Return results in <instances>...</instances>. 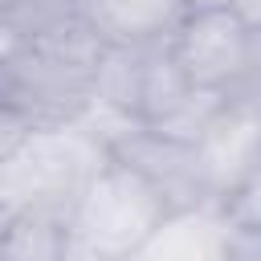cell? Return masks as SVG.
Here are the masks:
<instances>
[{
    "label": "cell",
    "instance_id": "cell-12",
    "mask_svg": "<svg viewBox=\"0 0 261 261\" xmlns=\"http://www.w3.org/2000/svg\"><path fill=\"white\" fill-rule=\"evenodd\" d=\"M224 212H228V220H241V224H261V171L237 192V196H228V204H224Z\"/></svg>",
    "mask_w": 261,
    "mask_h": 261
},
{
    "label": "cell",
    "instance_id": "cell-4",
    "mask_svg": "<svg viewBox=\"0 0 261 261\" xmlns=\"http://www.w3.org/2000/svg\"><path fill=\"white\" fill-rule=\"evenodd\" d=\"M94 90L102 110L139 126H163L192 102L196 82L179 65L175 45L167 37L147 45H106L98 57Z\"/></svg>",
    "mask_w": 261,
    "mask_h": 261
},
{
    "label": "cell",
    "instance_id": "cell-9",
    "mask_svg": "<svg viewBox=\"0 0 261 261\" xmlns=\"http://www.w3.org/2000/svg\"><path fill=\"white\" fill-rule=\"evenodd\" d=\"M0 261H69V220L20 208L0 232Z\"/></svg>",
    "mask_w": 261,
    "mask_h": 261
},
{
    "label": "cell",
    "instance_id": "cell-6",
    "mask_svg": "<svg viewBox=\"0 0 261 261\" xmlns=\"http://www.w3.org/2000/svg\"><path fill=\"white\" fill-rule=\"evenodd\" d=\"M192 143L200 151L204 175H208L220 208L228 204V196H237L261 171V114H253L245 106L224 102Z\"/></svg>",
    "mask_w": 261,
    "mask_h": 261
},
{
    "label": "cell",
    "instance_id": "cell-3",
    "mask_svg": "<svg viewBox=\"0 0 261 261\" xmlns=\"http://www.w3.org/2000/svg\"><path fill=\"white\" fill-rule=\"evenodd\" d=\"M110 159L106 143L86 126H61V130H37L4 167H0V200L8 212L41 208L53 216L73 212L86 184L98 175V167Z\"/></svg>",
    "mask_w": 261,
    "mask_h": 261
},
{
    "label": "cell",
    "instance_id": "cell-8",
    "mask_svg": "<svg viewBox=\"0 0 261 261\" xmlns=\"http://www.w3.org/2000/svg\"><path fill=\"white\" fill-rule=\"evenodd\" d=\"M228 224L232 220L220 204L171 212L167 224L151 237V245L139 253V261H224Z\"/></svg>",
    "mask_w": 261,
    "mask_h": 261
},
{
    "label": "cell",
    "instance_id": "cell-1",
    "mask_svg": "<svg viewBox=\"0 0 261 261\" xmlns=\"http://www.w3.org/2000/svg\"><path fill=\"white\" fill-rule=\"evenodd\" d=\"M106 41L90 20H77L45 41H12L0 53V102L33 130H61L82 122L94 102L98 57Z\"/></svg>",
    "mask_w": 261,
    "mask_h": 261
},
{
    "label": "cell",
    "instance_id": "cell-2",
    "mask_svg": "<svg viewBox=\"0 0 261 261\" xmlns=\"http://www.w3.org/2000/svg\"><path fill=\"white\" fill-rule=\"evenodd\" d=\"M175 208L122 159H106L69 212V261H139Z\"/></svg>",
    "mask_w": 261,
    "mask_h": 261
},
{
    "label": "cell",
    "instance_id": "cell-5",
    "mask_svg": "<svg viewBox=\"0 0 261 261\" xmlns=\"http://www.w3.org/2000/svg\"><path fill=\"white\" fill-rule=\"evenodd\" d=\"M261 29H253L237 8H196L175 29L171 45L196 90H212L228 102L237 82L245 77Z\"/></svg>",
    "mask_w": 261,
    "mask_h": 261
},
{
    "label": "cell",
    "instance_id": "cell-13",
    "mask_svg": "<svg viewBox=\"0 0 261 261\" xmlns=\"http://www.w3.org/2000/svg\"><path fill=\"white\" fill-rule=\"evenodd\" d=\"M232 8H237L253 29H261V0H232Z\"/></svg>",
    "mask_w": 261,
    "mask_h": 261
},
{
    "label": "cell",
    "instance_id": "cell-7",
    "mask_svg": "<svg viewBox=\"0 0 261 261\" xmlns=\"http://www.w3.org/2000/svg\"><path fill=\"white\" fill-rule=\"evenodd\" d=\"M86 20L106 45L167 41L188 20V0H82Z\"/></svg>",
    "mask_w": 261,
    "mask_h": 261
},
{
    "label": "cell",
    "instance_id": "cell-11",
    "mask_svg": "<svg viewBox=\"0 0 261 261\" xmlns=\"http://www.w3.org/2000/svg\"><path fill=\"white\" fill-rule=\"evenodd\" d=\"M33 135H37V130H33L16 110H8V106L0 102V167H4V163H8V159H12Z\"/></svg>",
    "mask_w": 261,
    "mask_h": 261
},
{
    "label": "cell",
    "instance_id": "cell-14",
    "mask_svg": "<svg viewBox=\"0 0 261 261\" xmlns=\"http://www.w3.org/2000/svg\"><path fill=\"white\" fill-rule=\"evenodd\" d=\"M188 8H232V0H188Z\"/></svg>",
    "mask_w": 261,
    "mask_h": 261
},
{
    "label": "cell",
    "instance_id": "cell-10",
    "mask_svg": "<svg viewBox=\"0 0 261 261\" xmlns=\"http://www.w3.org/2000/svg\"><path fill=\"white\" fill-rule=\"evenodd\" d=\"M224 261H261V224H228L224 237Z\"/></svg>",
    "mask_w": 261,
    "mask_h": 261
},
{
    "label": "cell",
    "instance_id": "cell-15",
    "mask_svg": "<svg viewBox=\"0 0 261 261\" xmlns=\"http://www.w3.org/2000/svg\"><path fill=\"white\" fill-rule=\"evenodd\" d=\"M8 216H12V212H8V208H4V200H0V232H4V224H8Z\"/></svg>",
    "mask_w": 261,
    "mask_h": 261
}]
</instances>
